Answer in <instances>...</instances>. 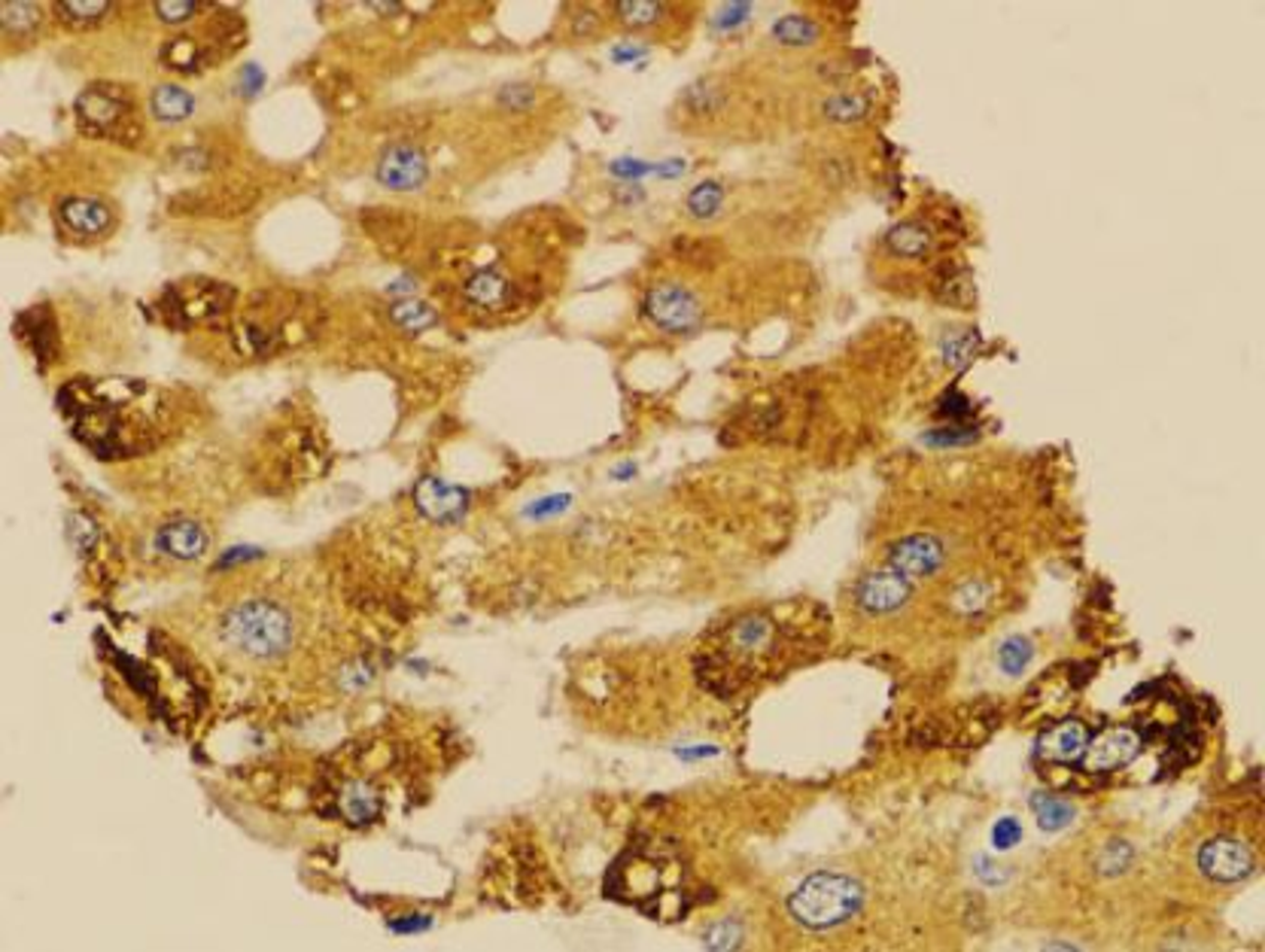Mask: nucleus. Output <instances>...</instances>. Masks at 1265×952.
Listing matches in <instances>:
<instances>
[{
	"label": "nucleus",
	"instance_id": "1",
	"mask_svg": "<svg viewBox=\"0 0 1265 952\" xmlns=\"http://www.w3.org/2000/svg\"><path fill=\"white\" fill-rule=\"evenodd\" d=\"M70 433L98 457H141L170 436V393L138 378H77L58 393Z\"/></svg>",
	"mask_w": 1265,
	"mask_h": 952
},
{
	"label": "nucleus",
	"instance_id": "2",
	"mask_svg": "<svg viewBox=\"0 0 1265 952\" xmlns=\"http://www.w3.org/2000/svg\"><path fill=\"white\" fill-rule=\"evenodd\" d=\"M782 634V621L770 612H746L727 621L718 634H712L700 654L697 672L703 685L721 697L737 694L758 672H767L779 660L786 648Z\"/></svg>",
	"mask_w": 1265,
	"mask_h": 952
},
{
	"label": "nucleus",
	"instance_id": "3",
	"mask_svg": "<svg viewBox=\"0 0 1265 952\" xmlns=\"http://www.w3.org/2000/svg\"><path fill=\"white\" fill-rule=\"evenodd\" d=\"M222 636L247 657L271 660L290 651L296 639L293 615L271 600H247L222 615Z\"/></svg>",
	"mask_w": 1265,
	"mask_h": 952
},
{
	"label": "nucleus",
	"instance_id": "4",
	"mask_svg": "<svg viewBox=\"0 0 1265 952\" xmlns=\"http://www.w3.org/2000/svg\"><path fill=\"white\" fill-rule=\"evenodd\" d=\"M861 904H864V889L852 876L812 873L791 895L789 910L800 925L812 932H824V929H837L849 922L852 916H858Z\"/></svg>",
	"mask_w": 1265,
	"mask_h": 952
},
{
	"label": "nucleus",
	"instance_id": "5",
	"mask_svg": "<svg viewBox=\"0 0 1265 952\" xmlns=\"http://www.w3.org/2000/svg\"><path fill=\"white\" fill-rule=\"evenodd\" d=\"M77 119L86 132L122 141L135 129V104L122 86L95 83L77 98Z\"/></svg>",
	"mask_w": 1265,
	"mask_h": 952
},
{
	"label": "nucleus",
	"instance_id": "6",
	"mask_svg": "<svg viewBox=\"0 0 1265 952\" xmlns=\"http://www.w3.org/2000/svg\"><path fill=\"white\" fill-rule=\"evenodd\" d=\"M645 311L651 322L663 332H691L700 322V302L691 290L678 284L654 287L645 299Z\"/></svg>",
	"mask_w": 1265,
	"mask_h": 952
},
{
	"label": "nucleus",
	"instance_id": "7",
	"mask_svg": "<svg viewBox=\"0 0 1265 952\" xmlns=\"http://www.w3.org/2000/svg\"><path fill=\"white\" fill-rule=\"evenodd\" d=\"M1144 749V740L1134 728H1110L1102 737L1090 740L1080 764L1086 773H1107L1131 764Z\"/></svg>",
	"mask_w": 1265,
	"mask_h": 952
},
{
	"label": "nucleus",
	"instance_id": "8",
	"mask_svg": "<svg viewBox=\"0 0 1265 952\" xmlns=\"http://www.w3.org/2000/svg\"><path fill=\"white\" fill-rule=\"evenodd\" d=\"M1199 867L1214 883H1238L1254 873V855L1242 840L1217 837L1208 840L1199 852Z\"/></svg>",
	"mask_w": 1265,
	"mask_h": 952
},
{
	"label": "nucleus",
	"instance_id": "9",
	"mask_svg": "<svg viewBox=\"0 0 1265 952\" xmlns=\"http://www.w3.org/2000/svg\"><path fill=\"white\" fill-rule=\"evenodd\" d=\"M426 177H429V161L423 156V150L411 144L390 147L377 161V183L390 192H414L426 183Z\"/></svg>",
	"mask_w": 1265,
	"mask_h": 952
},
{
	"label": "nucleus",
	"instance_id": "10",
	"mask_svg": "<svg viewBox=\"0 0 1265 952\" xmlns=\"http://www.w3.org/2000/svg\"><path fill=\"white\" fill-rule=\"evenodd\" d=\"M414 502L417 508L433 520V523H457L463 520L466 508H469V493L463 487H454L442 478H420L414 487Z\"/></svg>",
	"mask_w": 1265,
	"mask_h": 952
},
{
	"label": "nucleus",
	"instance_id": "11",
	"mask_svg": "<svg viewBox=\"0 0 1265 952\" xmlns=\"http://www.w3.org/2000/svg\"><path fill=\"white\" fill-rule=\"evenodd\" d=\"M889 563L907 582L931 579L944 566V545L934 536H907L889 551Z\"/></svg>",
	"mask_w": 1265,
	"mask_h": 952
},
{
	"label": "nucleus",
	"instance_id": "12",
	"mask_svg": "<svg viewBox=\"0 0 1265 952\" xmlns=\"http://www.w3.org/2000/svg\"><path fill=\"white\" fill-rule=\"evenodd\" d=\"M910 600V582L892 572H870L855 588V603L870 615H886L901 609Z\"/></svg>",
	"mask_w": 1265,
	"mask_h": 952
},
{
	"label": "nucleus",
	"instance_id": "13",
	"mask_svg": "<svg viewBox=\"0 0 1265 952\" xmlns=\"http://www.w3.org/2000/svg\"><path fill=\"white\" fill-rule=\"evenodd\" d=\"M332 800H335V815L344 818L350 828H365L377 821L384 812V797L365 780H344L338 792L332 794Z\"/></svg>",
	"mask_w": 1265,
	"mask_h": 952
},
{
	"label": "nucleus",
	"instance_id": "14",
	"mask_svg": "<svg viewBox=\"0 0 1265 952\" xmlns=\"http://www.w3.org/2000/svg\"><path fill=\"white\" fill-rule=\"evenodd\" d=\"M61 222H64V229H67L70 235H80V238H104V235L116 226V216H113V210H110L104 201H98V198H67V201L61 204Z\"/></svg>",
	"mask_w": 1265,
	"mask_h": 952
},
{
	"label": "nucleus",
	"instance_id": "15",
	"mask_svg": "<svg viewBox=\"0 0 1265 952\" xmlns=\"http://www.w3.org/2000/svg\"><path fill=\"white\" fill-rule=\"evenodd\" d=\"M1086 746H1090V731H1086V724L1077 721V718H1068V721L1053 724V728L1038 740V755H1041L1044 761L1074 764V761L1083 758Z\"/></svg>",
	"mask_w": 1265,
	"mask_h": 952
},
{
	"label": "nucleus",
	"instance_id": "16",
	"mask_svg": "<svg viewBox=\"0 0 1265 952\" xmlns=\"http://www.w3.org/2000/svg\"><path fill=\"white\" fill-rule=\"evenodd\" d=\"M463 299L466 305H472L474 311H505L514 302V284L508 278H502L496 268H480L463 287Z\"/></svg>",
	"mask_w": 1265,
	"mask_h": 952
},
{
	"label": "nucleus",
	"instance_id": "17",
	"mask_svg": "<svg viewBox=\"0 0 1265 952\" xmlns=\"http://www.w3.org/2000/svg\"><path fill=\"white\" fill-rule=\"evenodd\" d=\"M158 551L176 560H198L207 551V533L195 520H173L161 527L156 536Z\"/></svg>",
	"mask_w": 1265,
	"mask_h": 952
},
{
	"label": "nucleus",
	"instance_id": "18",
	"mask_svg": "<svg viewBox=\"0 0 1265 952\" xmlns=\"http://www.w3.org/2000/svg\"><path fill=\"white\" fill-rule=\"evenodd\" d=\"M886 244L895 256L922 259L934 247V229L922 219H904L886 235Z\"/></svg>",
	"mask_w": 1265,
	"mask_h": 952
},
{
	"label": "nucleus",
	"instance_id": "19",
	"mask_svg": "<svg viewBox=\"0 0 1265 952\" xmlns=\"http://www.w3.org/2000/svg\"><path fill=\"white\" fill-rule=\"evenodd\" d=\"M150 110L158 122H183L195 110V98L180 86H158L150 98Z\"/></svg>",
	"mask_w": 1265,
	"mask_h": 952
},
{
	"label": "nucleus",
	"instance_id": "20",
	"mask_svg": "<svg viewBox=\"0 0 1265 952\" xmlns=\"http://www.w3.org/2000/svg\"><path fill=\"white\" fill-rule=\"evenodd\" d=\"M55 12H58V18L67 24V28H98L110 12H113V6L110 3H104V0H89V3H83V0H61V3H55Z\"/></svg>",
	"mask_w": 1265,
	"mask_h": 952
},
{
	"label": "nucleus",
	"instance_id": "21",
	"mask_svg": "<svg viewBox=\"0 0 1265 952\" xmlns=\"http://www.w3.org/2000/svg\"><path fill=\"white\" fill-rule=\"evenodd\" d=\"M1031 809H1034L1038 824H1041L1044 831H1062V828H1068V824L1074 821V815H1077V809H1074L1071 800L1053 797V794H1034V797H1031Z\"/></svg>",
	"mask_w": 1265,
	"mask_h": 952
},
{
	"label": "nucleus",
	"instance_id": "22",
	"mask_svg": "<svg viewBox=\"0 0 1265 952\" xmlns=\"http://www.w3.org/2000/svg\"><path fill=\"white\" fill-rule=\"evenodd\" d=\"M721 204H724V189H721V183H715V180H706V183H697L691 192H688V198H685V210H688V216L691 219H715L718 213H721Z\"/></svg>",
	"mask_w": 1265,
	"mask_h": 952
},
{
	"label": "nucleus",
	"instance_id": "23",
	"mask_svg": "<svg viewBox=\"0 0 1265 952\" xmlns=\"http://www.w3.org/2000/svg\"><path fill=\"white\" fill-rule=\"evenodd\" d=\"M773 37L782 46H812V43H818V24L809 15L791 12V15H782L773 24Z\"/></svg>",
	"mask_w": 1265,
	"mask_h": 952
},
{
	"label": "nucleus",
	"instance_id": "24",
	"mask_svg": "<svg viewBox=\"0 0 1265 952\" xmlns=\"http://www.w3.org/2000/svg\"><path fill=\"white\" fill-rule=\"evenodd\" d=\"M821 113L830 122H858L870 113V101L858 92H840V95H830L821 104Z\"/></svg>",
	"mask_w": 1265,
	"mask_h": 952
},
{
	"label": "nucleus",
	"instance_id": "25",
	"mask_svg": "<svg viewBox=\"0 0 1265 952\" xmlns=\"http://www.w3.org/2000/svg\"><path fill=\"white\" fill-rule=\"evenodd\" d=\"M161 58H164V67H173L180 73H195L204 61L201 46L192 37H173L170 43H164Z\"/></svg>",
	"mask_w": 1265,
	"mask_h": 952
},
{
	"label": "nucleus",
	"instance_id": "26",
	"mask_svg": "<svg viewBox=\"0 0 1265 952\" xmlns=\"http://www.w3.org/2000/svg\"><path fill=\"white\" fill-rule=\"evenodd\" d=\"M0 24L6 37H31V31L40 24V6L34 3H3L0 6Z\"/></svg>",
	"mask_w": 1265,
	"mask_h": 952
},
{
	"label": "nucleus",
	"instance_id": "27",
	"mask_svg": "<svg viewBox=\"0 0 1265 952\" xmlns=\"http://www.w3.org/2000/svg\"><path fill=\"white\" fill-rule=\"evenodd\" d=\"M390 317H393V322H396L399 329H405V332H423V329L436 325L433 308L423 305V302H417V299H402V302H396V305L390 308Z\"/></svg>",
	"mask_w": 1265,
	"mask_h": 952
},
{
	"label": "nucleus",
	"instance_id": "28",
	"mask_svg": "<svg viewBox=\"0 0 1265 952\" xmlns=\"http://www.w3.org/2000/svg\"><path fill=\"white\" fill-rule=\"evenodd\" d=\"M615 12H618V21L627 28H648L663 18V3H645V0L615 3Z\"/></svg>",
	"mask_w": 1265,
	"mask_h": 952
},
{
	"label": "nucleus",
	"instance_id": "29",
	"mask_svg": "<svg viewBox=\"0 0 1265 952\" xmlns=\"http://www.w3.org/2000/svg\"><path fill=\"white\" fill-rule=\"evenodd\" d=\"M1031 654H1034V648H1031L1028 639L1010 636V639L1001 645V651H998V663H1001V669H1004L1007 675H1019V672L1028 666Z\"/></svg>",
	"mask_w": 1265,
	"mask_h": 952
},
{
	"label": "nucleus",
	"instance_id": "30",
	"mask_svg": "<svg viewBox=\"0 0 1265 952\" xmlns=\"http://www.w3.org/2000/svg\"><path fill=\"white\" fill-rule=\"evenodd\" d=\"M703 941H706L709 950H730V947H737V944L743 941V929H740V922L724 919V922L712 925Z\"/></svg>",
	"mask_w": 1265,
	"mask_h": 952
},
{
	"label": "nucleus",
	"instance_id": "31",
	"mask_svg": "<svg viewBox=\"0 0 1265 952\" xmlns=\"http://www.w3.org/2000/svg\"><path fill=\"white\" fill-rule=\"evenodd\" d=\"M201 9V3H192V0H161L156 3V12L161 21H170V24H180V21H186V18H192L195 12Z\"/></svg>",
	"mask_w": 1265,
	"mask_h": 952
},
{
	"label": "nucleus",
	"instance_id": "32",
	"mask_svg": "<svg viewBox=\"0 0 1265 952\" xmlns=\"http://www.w3.org/2000/svg\"><path fill=\"white\" fill-rule=\"evenodd\" d=\"M1022 837V824L1016 818H998V824L992 828V846L995 849H1013Z\"/></svg>",
	"mask_w": 1265,
	"mask_h": 952
},
{
	"label": "nucleus",
	"instance_id": "33",
	"mask_svg": "<svg viewBox=\"0 0 1265 952\" xmlns=\"http://www.w3.org/2000/svg\"><path fill=\"white\" fill-rule=\"evenodd\" d=\"M1128 858H1131V849H1128L1125 843H1110L1099 864H1102L1105 873H1116V870H1122V867L1128 864Z\"/></svg>",
	"mask_w": 1265,
	"mask_h": 952
},
{
	"label": "nucleus",
	"instance_id": "34",
	"mask_svg": "<svg viewBox=\"0 0 1265 952\" xmlns=\"http://www.w3.org/2000/svg\"><path fill=\"white\" fill-rule=\"evenodd\" d=\"M970 356H973V338L970 335L952 338L947 344V362H952V365H964Z\"/></svg>",
	"mask_w": 1265,
	"mask_h": 952
},
{
	"label": "nucleus",
	"instance_id": "35",
	"mask_svg": "<svg viewBox=\"0 0 1265 952\" xmlns=\"http://www.w3.org/2000/svg\"><path fill=\"white\" fill-rule=\"evenodd\" d=\"M982 597H985V591L979 588V585H973V582H967L958 594H955V606L958 609H979L982 606Z\"/></svg>",
	"mask_w": 1265,
	"mask_h": 952
},
{
	"label": "nucleus",
	"instance_id": "36",
	"mask_svg": "<svg viewBox=\"0 0 1265 952\" xmlns=\"http://www.w3.org/2000/svg\"><path fill=\"white\" fill-rule=\"evenodd\" d=\"M566 505H569V496H548V499H542V502L529 505V508H526V514H529V517H545V514H557V511H563Z\"/></svg>",
	"mask_w": 1265,
	"mask_h": 952
},
{
	"label": "nucleus",
	"instance_id": "37",
	"mask_svg": "<svg viewBox=\"0 0 1265 952\" xmlns=\"http://www.w3.org/2000/svg\"><path fill=\"white\" fill-rule=\"evenodd\" d=\"M678 755L681 758H709V755H715V749H681Z\"/></svg>",
	"mask_w": 1265,
	"mask_h": 952
},
{
	"label": "nucleus",
	"instance_id": "38",
	"mask_svg": "<svg viewBox=\"0 0 1265 952\" xmlns=\"http://www.w3.org/2000/svg\"><path fill=\"white\" fill-rule=\"evenodd\" d=\"M636 55H642V49H618V52H615V58H618V61H624V58H636Z\"/></svg>",
	"mask_w": 1265,
	"mask_h": 952
}]
</instances>
